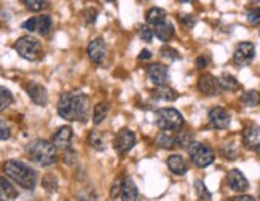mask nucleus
<instances>
[{
	"label": "nucleus",
	"mask_w": 260,
	"mask_h": 201,
	"mask_svg": "<svg viewBox=\"0 0 260 201\" xmlns=\"http://www.w3.org/2000/svg\"><path fill=\"white\" fill-rule=\"evenodd\" d=\"M247 22L252 26H258L260 24V7L251 10L249 13H247Z\"/></svg>",
	"instance_id": "nucleus-37"
},
{
	"label": "nucleus",
	"mask_w": 260,
	"mask_h": 201,
	"mask_svg": "<svg viewBox=\"0 0 260 201\" xmlns=\"http://www.w3.org/2000/svg\"><path fill=\"white\" fill-rule=\"evenodd\" d=\"M208 64H209V58H206V56H200V58L197 59V67H198V69H205Z\"/></svg>",
	"instance_id": "nucleus-41"
},
{
	"label": "nucleus",
	"mask_w": 260,
	"mask_h": 201,
	"mask_svg": "<svg viewBox=\"0 0 260 201\" xmlns=\"http://www.w3.org/2000/svg\"><path fill=\"white\" fill-rule=\"evenodd\" d=\"M198 89L205 96H217L222 93V88L219 83V78H216L211 74H205L198 80Z\"/></svg>",
	"instance_id": "nucleus-10"
},
{
	"label": "nucleus",
	"mask_w": 260,
	"mask_h": 201,
	"mask_svg": "<svg viewBox=\"0 0 260 201\" xmlns=\"http://www.w3.org/2000/svg\"><path fill=\"white\" fill-rule=\"evenodd\" d=\"M195 190H197V195L200 199H205V201H209L212 198V195L209 193V190L206 188L205 182L203 181H195Z\"/></svg>",
	"instance_id": "nucleus-33"
},
{
	"label": "nucleus",
	"mask_w": 260,
	"mask_h": 201,
	"mask_svg": "<svg viewBox=\"0 0 260 201\" xmlns=\"http://www.w3.org/2000/svg\"><path fill=\"white\" fill-rule=\"evenodd\" d=\"M15 50L21 58H24L27 61H39L43 54L42 43L30 36L19 37L15 43Z\"/></svg>",
	"instance_id": "nucleus-5"
},
{
	"label": "nucleus",
	"mask_w": 260,
	"mask_h": 201,
	"mask_svg": "<svg viewBox=\"0 0 260 201\" xmlns=\"http://www.w3.org/2000/svg\"><path fill=\"white\" fill-rule=\"evenodd\" d=\"M88 142L91 147H94L96 150H104V141H103V136L98 132V131H91L88 136Z\"/></svg>",
	"instance_id": "nucleus-32"
},
{
	"label": "nucleus",
	"mask_w": 260,
	"mask_h": 201,
	"mask_svg": "<svg viewBox=\"0 0 260 201\" xmlns=\"http://www.w3.org/2000/svg\"><path fill=\"white\" fill-rule=\"evenodd\" d=\"M58 114L69 121H86L89 115V99L85 93L69 91L59 97Z\"/></svg>",
	"instance_id": "nucleus-1"
},
{
	"label": "nucleus",
	"mask_w": 260,
	"mask_h": 201,
	"mask_svg": "<svg viewBox=\"0 0 260 201\" xmlns=\"http://www.w3.org/2000/svg\"><path fill=\"white\" fill-rule=\"evenodd\" d=\"M152 58V53L149 50H142L141 54H139V61H147Z\"/></svg>",
	"instance_id": "nucleus-42"
},
{
	"label": "nucleus",
	"mask_w": 260,
	"mask_h": 201,
	"mask_svg": "<svg viewBox=\"0 0 260 201\" xmlns=\"http://www.w3.org/2000/svg\"><path fill=\"white\" fill-rule=\"evenodd\" d=\"M120 195H121V201H141L139 190L133 182V179H129V177H126L125 181L121 182Z\"/></svg>",
	"instance_id": "nucleus-17"
},
{
	"label": "nucleus",
	"mask_w": 260,
	"mask_h": 201,
	"mask_svg": "<svg viewBox=\"0 0 260 201\" xmlns=\"http://www.w3.org/2000/svg\"><path fill=\"white\" fill-rule=\"evenodd\" d=\"M258 134H260V131L255 126H247L244 129V132H243V142H244V145H246L247 149H255L257 145L260 144L258 142Z\"/></svg>",
	"instance_id": "nucleus-22"
},
{
	"label": "nucleus",
	"mask_w": 260,
	"mask_h": 201,
	"mask_svg": "<svg viewBox=\"0 0 260 201\" xmlns=\"http://www.w3.org/2000/svg\"><path fill=\"white\" fill-rule=\"evenodd\" d=\"M227 184L233 190V192L243 193L249 188V182H247L246 176L240 170H232L227 176Z\"/></svg>",
	"instance_id": "nucleus-15"
},
{
	"label": "nucleus",
	"mask_w": 260,
	"mask_h": 201,
	"mask_svg": "<svg viewBox=\"0 0 260 201\" xmlns=\"http://www.w3.org/2000/svg\"><path fill=\"white\" fill-rule=\"evenodd\" d=\"M209 123L216 129H227L230 126L232 117L229 114V110H225L223 107H214L209 110Z\"/></svg>",
	"instance_id": "nucleus-11"
},
{
	"label": "nucleus",
	"mask_w": 260,
	"mask_h": 201,
	"mask_svg": "<svg viewBox=\"0 0 260 201\" xmlns=\"http://www.w3.org/2000/svg\"><path fill=\"white\" fill-rule=\"evenodd\" d=\"M235 201H255V198L251 195H241L238 198H235Z\"/></svg>",
	"instance_id": "nucleus-43"
},
{
	"label": "nucleus",
	"mask_w": 260,
	"mask_h": 201,
	"mask_svg": "<svg viewBox=\"0 0 260 201\" xmlns=\"http://www.w3.org/2000/svg\"><path fill=\"white\" fill-rule=\"evenodd\" d=\"M179 2H180V4H191L193 0H179Z\"/></svg>",
	"instance_id": "nucleus-44"
},
{
	"label": "nucleus",
	"mask_w": 260,
	"mask_h": 201,
	"mask_svg": "<svg viewBox=\"0 0 260 201\" xmlns=\"http://www.w3.org/2000/svg\"><path fill=\"white\" fill-rule=\"evenodd\" d=\"M18 198V192L8 179L0 176V201H15Z\"/></svg>",
	"instance_id": "nucleus-20"
},
{
	"label": "nucleus",
	"mask_w": 260,
	"mask_h": 201,
	"mask_svg": "<svg viewBox=\"0 0 260 201\" xmlns=\"http://www.w3.org/2000/svg\"><path fill=\"white\" fill-rule=\"evenodd\" d=\"M166 164L169 168V171L174 173L176 176H184L188 171V166H187L182 155H171L166 160Z\"/></svg>",
	"instance_id": "nucleus-18"
},
{
	"label": "nucleus",
	"mask_w": 260,
	"mask_h": 201,
	"mask_svg": "<svg viewBox=\"0 0 260 201\" xmlns=\"http://www.w3.org/2000/svg\"><path fill=\"white\" fill-rule=\"evenodd\" d=\"M71 141H72V128L69 126H62L54 132L53 136V144L56 149L59 150H67L71 147Z\"/></svg>",
	"instance_id": "nucleus-16"
},
{
	"label": "nucleus",
	"mask_w": 260,
	"mask_h": 201,
	"mask_svg": "<svg viewBox=\"0 0 260 201\" xmlns=\"http://www.w3.org/2000/svg\"><path fill=\"white\" fill-rule=\"evenodd\" d=\"M188 153H190V160L193 161L198 168H206L209 164L214 163L216 160V153L214 150L206 144L201 142H193L188 147Z\"/></svg>",
	"instance_id": "nucleus-6"
},
{
	"label": "nucleus",
	"mask_w": 260,
	"mask_h": 201,
	"mask_svg": "<svg viewBox=\"0 0 260 201\" xmlns=\"http://www.w3.org/2000/svg\"><path fill=\"white\" fill-rule=\"evenodd\" d=\"M83 19L86 24H94L98 19V10L94 7H88L83 10Z\"/></svg>",
	"instance_id": "nucleus-35"
},
{
	"label": "nucleus",
	"mask_w": 260,
	"mask_h": 201,
	"mask_svg": "<svg viewBox=\"0 0 260 201\" xmlns=\"http://www.w3.org/2000/svg\"><path fill=\"white\" fill-rule=\"evenodd\" d=\"M136 144V134L129 129H120L114 139V147L120 155L128 153Z\"/></svg>",
	"instance_id": "nucleus-9"
},
{
	"label": "nucleus",
	"mask_w": 260,
	"mask_h": 201,
	"mask_svg": "<svg viewBox=\"0 0 260 201\" xmlns=\"http://www.w3.org/2000/svg\"><path fill=\"white\" fill-rule=\"evenodd\" d=\"M10 134H11L10 126L7 125V123H5L4 120H0V141L8 139V138H10Z\"/></svg>",
	"instance_id": "nucleus-39"
},
{
	"label": "nucleus",
	"mask_w": 260,
	"mask_h": 201,
	"mask_svg": "<svg viewBox=\"0 0 260 201\" xmlns=\"http://www.w3.org/2000/svg\"><path fill=\"white\" fill-rule=\"evenodd\" d=\"M29 158L40 166H51L58 161V149L54 147L53 142H48L45 139H36L30 142L27 147Z\"/></svg>",
	"instance_id": "nucleus-3"
},
{
	"label": "nucleus",
	"mask_w": 260,
	"mask_h": 201,
	"mask_svg": "<svg viewBox=\"0 0 260 201\" xmlns=\"http://www.w3.org/2000/svg\"><path fill=\"white\" fill-rule=\"evenodd\" d=\"M156 145L161 149H166V150H171L176 147V134H173V131H161L158 134L156 138Z\"/></svg>",
	"instance_id": "nucleus-23"
},
{
	"label": "nucleus",
	"mask_w": 260,
	"mask_h": 201,
	"mask_svg": "<svg viewBox=\"0 0 260 201\" xmlns=\"http://www.w3.org/2000/svg\"><path fill=\"white\" fill-rule=\"evenodd\" d=\"M255 58V45L252 42H241L236 45L233 53V64L238 67H244L251 64Z\"/></svg>",
	"instance_id": "nucleus-7"
},
{
	"label": "nucleus",
	"mask_w": 260,
	"mask_h": 201,
	"mask_svg": "<svg viewBox=\"0 0 260 201\" xmlns=\"http://www.w3.org/2000/svg\"><path fill=\"white\" fill-rule=\"evenodd\" d=\"M145 21L149 22L150 26H156L160 22L166 21V11L160 7H152L150 10H147L145 13Z\"/></svg>",
	"instance_id": "nucleus-21"
},
{
	"label": "nucleus",
	"mask_w": 260,
	"mask_h": 201,
	"mask_svg": "<svg viewBox=\"0 0 260 201\" xmlns=\"http://www.w3.org/2000/svg\"><path fill=\"white\" fill-rule=\"evenodd\" d=\"M77 161V153L74 152V150H71V149H67L66 150V153H64V163L66 164H74Z\"/></svg>",
	"instance_id": "nucleus-40"
},
{
	"label": "nucleus",
	"mask_w": 260,
	"mask_h": 201,
	"mask_svg": "<svg viewBox=\"0 0 260 201\" xmlns=\"http://www.w3.org/2000/svg\"><path fill=\"white\" fill-rule=\"evenodd\" d=\"M109 114V103H106V100H103V103H99L96 107H94V114H93V121L94 125H101L106 117Z\"/></svg>",
	"instance_id": "nucleus-27"
},
{
	"label": "nucleus",
	"mask_w": 260,
	"mask_h": 201,
	"mask_svg": "<svg viewBox=\"0 0 260 201\" xmlns=\"http://www.w3.org/2000/svg\"><path fill=\"white\" fill-rule=\"evenodd\" d=\"M138 34H139L141 40H144V42H152V39H153V36H155L153 29H152V27H149V26H145V24L139 26Z\"/></svg>",
	"instance_id": "nucleus-36"
},
{
	"label": "nucleus",
	"mask_w": 260,
	"mask_h": 201,
	"mask_svg": "<svg viewBox=\"0 0 260 201\" xmlns=\"http://www.w3.org/2000/svg\"><path fill=\"white\" fill-rule=\"evenodd\" d=\"M177 19L180 21V24H182L185 29H193L195 24H197V19L193 15H185V13H180L177 16Z\"/></svg>",
	"instance_id": "nucleus-34"
},
{
	"label": "nucleus",
	"mask_w": 260,
	"mask_h": 201,
	"mask_svg": "<svg viewBox=\"0 0 260 201\" xmlns=\"http://www.w3.org/2000/svg\"><path fill=\"white\" fill-rule=\"evenodd\" d=\"M106 2H112V4H115V2H117V0H106Z\"/></svg>",
	"instance_id": "nucleus-46"
},
{
	"label": "nucleus",
	"mask_w": 260,
	"mask_h": 201,
	"mask_svg": "<svg viewBox=\"0 0 260 201\" xmlns=\"http://www.w3.org/2000/svg\"><path fill=\"white\" fill-rule=\"evenodd\" d=\"M147 75H149L150 82L156 86H161L166 85L169 80V72H168V67L161 65V64H152L149 65L147 69Z\"/></svg>",
	"instance_id": "nucleus-14"
},
{
	"label": "nucleus",
	"mask_w": 260,
	"mask_h": 201,
	"mask_svg": "<svg viewBox=\"0 0 260 201\" xmlns=\"http://www.w3.org/2000/svg\"><path fill=\"white\" fill-rule=\"evenodd\" d=\"M13 103V94L5 86H0V112H4Z\"/></svg>",
	"instance_id": "nucleus-29"
},
{
	"label": "nucleus",
	"mask_w": 260,
	"mask_h": 201,
	"mask_svg": "<svg viewBox=\"0 0 260 201\" xmlns=\"http://www.w3.org/2000/svg\"><path fill=\"white\" fill-rule=\"evenodd\" d=\"M153 32H155V36L160 39L161 42H169L176 36L174 26L169 21H163V22H160V24L153 26Z\"/></svg>",
	"instance_id": "nucleus-19"
},
{
	"label": "nucleus",
	"mask_w": 260,
	"mask_h": 201,
	"mask_svg": "<svg viewBox=\"0 0 260 201\" xmlns=\"http://www.w3.org/2000/svg\"><path fill=\"white\" fill-rule=\"evenodd\" d=\"M184 117L173 107H165L156 112V125L161 131H179L184 126Z\"/></svg>",
	"instance_id": "nucleus-4"
},
{
	"label": "nucleus",
	"mask_w": 260,
	"mask_h": 201,
	"mask_svg": "<svg viewBox=\"0 0 260 201\" xmlns=\"http://www.w3.org/2000/svg\"><path fill=\"white\" fill-rule=\"evenodd\" d=\"M176 144H177V147H182V149L190 147V145L193 144V134L190 131H177Z\"/></svg>",
	"instance_id": "nucleus-28"
},
{
	"label": "nucleus",
	"mask_w": 260,
	"mask_h": 201,
	"mask_svg": "<svg viewBox=\"0 0 260 201\" xmlns=\"http://www.w3.org/2000/svg\"><path fill=\"white\" fill-rule=\"evenodd\" d=\"M219 83H220V88L222 91H236V89H240L241 85L240 82L236 80V78L230 74H223L220 78H219Z\"/></svg>",
	"instance_id": "nucleus-25"
},
{
	"label": "nucleus",
	"mask_w": 260,
	"mask_h": 201,
	"mask_svg": "<svg viewBox=\"0 0 260 201\" xmlns=\"http://www.w3.org/2000/svg\"><path fill=\"white\" fill-rule=\"evenodd\" d=\"M22 29H26L29 32H37L40 36H48L51 30V16L50 15H40L29 18L27 21L22 22Z\"/></svg>",
	"instance_id": "nucleus-8"
},
{
	"label": "nucleus",
	"mask_w": 260,
	"mask_h": 201,
	"mask_svg": "<svg viewBox=\"0 0 260 201\" xmlns=\"http://www.w3.org/2000/svg\"><path fill=\"white\" fill-rule=\"evenodd\" d=\"M241 103L246 107H257L260 106V93L257 89H249V91H244L241 96Z\"/></svg>",
	"instance_id": "nucleus-26"
},
{
	"label": "nucleus",
	"mask_w": 260,
	"mask_h": 201,
	"mask_svg": "<svg viewBox=\"0 0 260 201\" xmlns=\"http://www.w3.org/2000/svg\"><path fill=\"white\" fill-rule=\"evenodd\" d=\"M152 96L158 100H174L177 99V93L174 91L173 88H169L166 85H161V86H156L153 91H152Z\"/></svg>",
	"instance_id": "nucleus-24"
},
{
	"label": "nucleus",
	"mask_w": 260,
	"mask_h": 201,
	"mask_svg": "<svg viewBox=\"0 0 260 201\" xmlns=\"http://www.w3.org/2000/svg\"><path fill=\"white\" fill-rule=\"evenodd\" d=\"M161 54L165 56V58L171 59V61H177V59H180V54H179L174 48H169V47H165V48L161 50Z\"/></svg>",
	"instance_id": "nucleus-38"
},
{
	"label": "nucleus",
	"mask_w": 260,
	"mask_h": 201,
	"mask_svg": "<svg viewBox=\"0 0 260 201\" xmlns=\"http://www.w3.org/2000/svg\"><path fill=\"white\" fill-rule=\"evenodd\" d=\"M26 91L29 94V97L34 100V104L37 106H47L48 103V93H47V88L40 83L36 82H29L26 83Z\"/></svg>",
	"instance_id": "nucleus-12"
},
{
	"label": "nucleus",
	"mask_w": 260,
	"mask_h": 201,
	"mask_svg": "<svg viewBox=\"0 0 260 201\" xmlns=\"http://www.w3.org/2000/svg\"><path fill=\"white\" fill-rule=\"evenodd\" d=\"M88 58L91 59L94 64H103L104 62V58H106V53H107V48H106V43L103 39H94L89 42L88 45Z\"/></svg>",
	"instance_id": "nucleus-13"
},
{
	"label": "nucleus",
	"mask_w": 260,
	"mask_h": 201,
	"mask_svg": "<svg viewBox=\"0 0 260 201\" xmlns=\"http://www.w3.org/2000/svg\"><path fill=\"white\" fill-rule=\"evenodd\" d=\"M4 174L15 181L18 185H21L26 190H34L37 184V173L32 170L26 163L18 160H8L4 163Z\"/></svg>",
	"instance_id": "nucleus-2"
},
{
	"label": "nucleus",
	"mask_w": 260,
	"mask_h": 201,
	"mask_svg": "<svg viewBox=\"0 0 260 201\" xmlns=\"http://www.w3.org/2000/svg\"><path fill=\"white\" fill-rule=\"evenodd\" d=\"M220 152L225 158L229 160H236L238 158V149H236V145L233 142H225L222 147H220Z\"/></svg>",
	"instance_id": "nucleus-30"
},
{
	"label": "nucleus",
	"mask_w": 260,
	"mask_h": 201,
	"mask_svg": "<svg viewBox=\"0 0 260 201\" xmlns=\"http://www.w3.org/2000/svg\"><path fill=\"white\" fill-rule=\"evenodd\" d=\"M29 11H42L43 8H47V0H21Z\"/></svg>",
	"instance_id": "nucleus-31"
},
{
	"label": "nucleus",
	"mask_w": 260,
	"mask_h": 201,
	"mask_svg": "<svg viewBox=\"0 0 260 201\" xmlns=\"http://www.w3.org/2000/svg\"><path fill=\"white\" fill-rule=\"evenodd\" d=\"M254 150H255V152H257V155H258V156H260V144H258V145H257V147H255V149H254Z\"/></svg>",
	"instance_id": "nucleus-45"
}]
</instances>
